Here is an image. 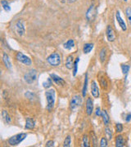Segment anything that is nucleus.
I'll return each mask as SVG.
<instances>
[{
    "mask_svg": "<svg viewBox=\"0 0 131 147\" xmlns=\"http://www.w3.org/2000/svg\"><path fill=\"white\" fill-rule=\"evenodd\" d=\"M123 1H125V2H127V0H123Z\"/></svg>",
    "mask_w": 131,
    "mask_h": 147,
    "instance_id": "nucleus-41",
    "label": "nucleus"
},
{
    "mask_svg": "<svg viewBox=\"0 0 131 147\" xmlns=\"http://www.w3.org/2000/svg\"><path fill=\"white\" fill-rule=\"evenodd\" d=\"M82 104V98L79 95H75L70 101V108L71 110H76Z\"/></svg>",
    "mask_w": 131,
    "mask_h": 147,
    "instance_id": "nucleus-6",
    "label": "nucleus"
},
{
    "mask_svg": "<svg viewBox=\"0 0 131 147\" xmlns=\"http://www.w3.org/2000/svg\"><path fill=\"white\" fill-rule=\"evenodd\" d=\"M53 146H54V142L52 141V140L48 141V142H47V143H46V146L47 147H52Z\"/></svg>",
    "mask_w": 131,
    "mask_h": 147,
    "instance_id": "nucleus-37",
    "label": "nucleus"
},
{
    "mask_svg": "<svg viewBox=\"0 0 131 147\" xmlns=\"http://www.w3.org/2000/svg\"><path fill=\"white\" fill-rule=\"evenodd\" d=\"M108 146V142L107 137H102L100 141V146L101 147H107Z\"/></svg>",
    "mask_w": 131,
    "mask_h": 147,
    "instance_id": "nucleus-33",
    "label": "nucleus"
},
{
    "mask_svg": "<svg viewBox=\"0 0 131 147\" xmlns=\"http://www.w3.org/2000/svg\"><path fill=\"white\" fill-rule=\"evenodd\" d=\"M37 78V71L35 69H31L29 72L25 74L24 75V80L28 84H32L35 83Z\"/></svg>",
    "mask_w": 131,
    "mask_h": 147,
    "instance_id": "nucleus-5",
    "label": "nucleus"
},
{
    "mask_svg": "<svg viewBox=\"0 0 131 147\" xmlns=\"http://www.w3.org/2000/svg\"><path fill=\"white\" fill-rule=\"evenodd\" d=\"M115 146L123 147L125 146V139L122 135H118L115 137Z\"/></svg>",
    "mask_w": 131,
    "mask_h": 147,
    "instance_id": "nucleus-19",
    "label": "nucleus"
},
{
    "mask_svg": "<svg viewBox=\"0 0 131 147\" xmlns=\"http://www.w3.org/2000/svg\"><path fill=\"white\" fill-rule=\"evenodd\" d=\"M102 121H103V123L104 125L107 126L110 123V116L108 115L107 111L106 110H102Z\"/></svg>",
    "mask_w": 131,
    "mask_h": 147,
    "instance_id": "nucleus-17",
    "label": "nucleus"
},
{
    "mask_svg": "<svg viewBox=\"0 0 131 147\" xmlns=\"http://www.w3.org/2000/svg\"><path fill=\"white\" fill-rule=\"evenodd\" d=\"M126 121L127 123H129V122H130L131 121V113H128L126 116Z\"/></svg>",
    "mask_w": 131,
    "mask_h": 147,
    "instance_id": "nucleus-38",
    "label": "nucleus"
},
{
    "mask_svg": "<svg viewBox=\"0 0 131 147\" xmlns=\"http://www.w3.org/2000/svg\"><path fill=\"white\" fill-rule=\"evenodd\" d=\"M16 60H17L19 62H21V63L24 64V65H31V59L29 57L26 56L25 54H23L22 53H21V52L16 53Z\"/></svg>",
    "mask_w": 131,
    "mask_h": 147,
    "instance_id": "nucleus-7",
    "label": "nucleus"
},
{
    "mask_svg": "<svg viewBox=\"0 0 131 147\" xmlns=\"http://www.w3.org/2000/svg\"><path fill=\"white\" fill-rule=\"evenodd\" d=\"M35 126V121L32 118H27L26 120V125H25V128L28 129V130H31Z\"/></svg>",
    "mask_w": 131,
    "mask_h": 147,
    "instance_id": "nucleus-15",
    "label": "nucleus"
},
{
    "mask_svg": "<svg viewBox=\"0 0 131 147\" xmlns=\"http://www.w3.org/2000/svg\"><path fill=\"white\" fill-rule=\"evenodd\" d=\"M94 48V43H85L83 47V52L84 54H89Z\"/></svg>",
    "mask_w": 131,
    "mask_h": 147,
    "instance_id": "nucleus-21",
    "label": "nucleus"
},
{
    "mask_svg": "<svg viewBox=\"0 0 131 147\" xmlns=\"http://www.w3.org/2000/svg\"><path fill=\"white\" fill-rule=\"evenodd\" d=\"M126 16L129 24L131 26V7H128L126 9Z\"/></svg>",
    "mask_w": 131,
    "mask_h": 147,
    "instance_id": "nucleus-26",
    "label": "nucleus"
},
{
    "mask_svg": "<svg viewBox=\"0 0 131 147\" xmlns=\"http://www.w3.org/2000/svg\"><path fill=\"white\" fill-rule=\"evenodd\" d=\"M97 15V8L94 6V4H92L87 10V12L85 14V17L89 21H94L95 17Z\"/></svg>",
    "mask_w": 131,
    "mask_h": 147,
    "instance_id": "nucleus-8",
    "label": "nucleus"
},
{
    "mask_svg": "<svg viewBox=\"0 0 131 147\" xmlns=\"http://www.w3.org/2000/svg\"><path fill=\"white\" fill-rule=\"evenodd\" d=\"M95 115H96V116H102V110H101V109H100V107L96 108V110H95Z\"/></svg>",
    "mask_w": 131,
    "mask_h": 147,
    "instance_id": "nucleus-36",
    "label": "nucleus"
},
{
    "mask_svg": "<svg viewBox=\"0 0 131 147\" xmlns=\"http://www.w3.org/2000/svg\"><path fill=\"white\" fill-rule=\"evenodd\" d=\"M93 140H94V142H93L94 146H97V137H96V136H95V134L94 132H93Z\"/></svg>",
    "mask_w": 131,
    "mask_h": 147,
    "instance_id": "nucleus-39",
    "label": "nucleus"
},
{
    "mask_svg": "<svg viewBox=\"0 0 131 147\" xmlns=\"http://www.w3.org/2000/svg\"><path fill=\"white\" fill-rule=\"evenodd\" d=\"M52 85V79H51V78H48L46 81H44V82L43 83V87L44 88H49Z\"/></svg>",
    "mask_w": 131,
    "mask_h": 147,
    "instance_id": "nucleus-28",
    "label": "nucleus"
},
{
    "mask_svg": "<svg viewBox=\"0 0 131 147\" xmlns=\"http://www.w3.org/2000/svg\"><path fill=\"white\" fill-rule=\"evenodd\" d=\"M2 118H3V120L4 121L5 123L10 124L11 122H12V119H11V116L9 115V114L7 110H2Z\"/></svg>",
    "mask_w": 131,
    "mask_h": 147,
    "instance_id": "nucleus-18",
    "label": "nucleus"
},
{
    "mask_svg": "<svg viewBox=\"0 0 131 147\" xmlns=\"http://www.w3.org/2000/svg\"><path fill=\"white\" fill-rule=\"evenodd\" d=\"M130 66L128 65H121V70L124 74H127L130 71Z\"/></svg>",
    "mask_w": 131,
    "mask_h": 147,
    "instance_id": "nucleus-32",
    "label": "nucleus"
},
{
    "mask_svg": "<svg viewBox=\"0 0 131 147\" xmlns=\"http://www.w3.org/2000/svg\"><path fill=\"white\" fill-rule=\"evenodd\" d=\"M63 47L67 50H71V49H72L75 47V41H74L73 39H69L68 41H67L63 44Z\"/></svg>",
    "mask_w": 131,
    "mask_h": 147,
    "instance_id": "nucleus-20",
    "label": "nucleus"
},
{
    "mask_svg": "<svg viewBox=\"0 0 131 147\" xmlns=\"http://www.w3.org/2000/svg\"><path fill=\"white\" fill-rule=\"evenodd\" d=\"M99 58L102 63H103L106 61V59H107V48H105V47L102 48V50L100 51L99 53Z\"/></svg>",
    "mask_w": 131,
    "mask_h": 147,
    "instance_id": "nucleus-22",
    "label": "nucleus"
},
{
    "mask_svg": "<svg viewBox=\"0 0 131 147\" xmlns=\"http://www.w3.org/2000/svg\"><path fill=\"white\" fill-rule=\"evenodd\" d=\"M99 80H100V84H101L102 88H104V89H107V81L106 78H105L104 76L100 77Z\"/></svg>",
    "mask_w": 131,
    "mask_h": 147,
    "instance_id": "nucleus-27",
    "label": "nucleus"
},
{
    "mask_svg": "<svg viewBox=\"0 0 131 147\" xmlns=\"http://www.w3.org/2000/svg\"><path fill=\"white\" fill-rule=\"evenodd\" d=\"M82 146H84V147L89 146V137H88L87 135H84V136H83V139H82Z\"/></svg>",
    "mask_w": 131,
    "mask_h": 147,
    "instance_id": "nucleus-29",
    "label": "nucleus"
},
{
    "mask_svg": "<svg viewBox=\"0 0 131 147\" xmlns=\"http://www.w3.org/2000/svg\"><path fill=\"white\" fill-rule=\"evenodd\" d=\"M27 137V134L26 133H24V132H22V133H19V134H16L15 136H13V137H10L9 139H8V144L12 146H17V145H19L21 142H22Z\"/></svg>",
    "mask_w": 131,
    "mask_h": 147,
    "instance_id": "nucleus-2",
    "label": "nucleus"
},
{
    "mask_svg": "<svg viewBox=\"0 0 131 147\" xmlns=\"http://www.w3.org/2000/svg\"><path fill=\"white\" fill-rule=\"evenodd\" d=\"M106 36H107V40L109 42H114L115 40V38H116L115 30H114V29L110 25H108L107 26V29H106Z\"/></svg>",
    "mask_w": 131,
    "mask_h": 147,
    "instance_id": "nucleus-9",
    "label": "nucleus"
},
{
    "mask_svg": "<svg viewBox=\"0 0 131 147\" xmlns=\"http://www.w3.org/2000/svg\"><path fill=\"white\" fill-rule=\"evenodd\" d=\"M94 112V101L91 97L87 98L86 100V113L89 116L92 115Z\"/></svg>",
    "mask_w": 131,
    "mask_h": 147,
    "instance_id": "nucleus-12",
    "label": "nucleus"
},
{
    "mask_svg": "<svg viewBox=\"0 0 131 147\" xmlns=\"http://www.w3.org/2000/svg\"><path fill=\"white\" fill-rule=\"evenodd\" d=\"M74 63H75L74 57L72 55H70L67 57V60H66V67L68 69H72L74 66Z\"/></svg>",
    "mask_w": 131,
    "mask_h": 147,
    "instance_id": "nucleus-16",
    "label": "nucleus"
},
{
    "mask_svg": "<svg viewBox=\"0 0 131 147\" xmlns=\"http://www.w3.org/2000/svg\"><path fill=\"white\" fill-rule=\"evenodd\" d=\"M3 62L5 67L7 69H12V62H11L10 57L6 53H3Z\"/></svg>",
    "mask_w": 131,
    "mask_h": 147,
    "instance_id": "nucleus-14",
    "label": "nucleus"
},
{
    "mask_svg": "<svg viewBox=\"0 0 131 147\" xmlns=\"http://www.w3.org/2000/svg\"><path fill=\"white\" fill-rule=\"evenodd\" d=\"M45 96H46V100H47V110L51 111L54 107L55 105V100H56V92L55 90L48 89L45 92Z\"/></svg>",
    "mask_w": 131,
    "mask_h": 147,
    "instance_id": "nucleus-1",
    "label": "nucleus"
},
{
    "mask_svg": "<svg viewBox=\"0 0 131 147\" xmlns=\"http://www.w3.org/2000/svg\"><path fill=\"white\" fill-rule=\"evenodd\" d=\"M1 5L6 11H11V7L9 5V3L7 0H2L1 1Z\"/></svg>",
    "mask_w": 131,
    "mask_h": 147,
    "instance_id": "nucleus-25",
    "label": "nucleus"
},
{
    "mask_svg": "<svg viewBox=\"0 0 131 147\" xmlns=\"http://www.w3.org/2000/svg\"><path fill=\"white\" fill-rule=\"evenodd\" d=\"M68 2H70V3H72V2H75V0H67Z\"/></svg>",
    "mask_w": 131,
    "mask_h": 147,
    "instance_id": "nucleus-40",
    "label": "nucleus"
},
{
    "mask_svg": "<svg viewBox=\"0 0 131 147\" xmlns=\"http://www.w3.org/2000/svg\"><path fill=\"white\" fill-rule=\"evenodd\" d=\"M71 144V136H67L66 137L64 143H63V146L64 147H70Z\"/></svg>",
    "mask_w": 131,
    "mask_h": 147,
    "instance_id": "nucleus-31",
    "label": "nucleus"
},
{
    "mask_svg": "<svg viewBox=\"0 0 131 147\" xmlns=\"http://www.w3.org/2000/svg\"><path fill=\"white\" fill-rule=\"evenodd\" d=\"M91 94L94 98H98L100 96L99 88L95 81H93L91 84Z\"/></svg>",
    "mask_w": 131,
    "mask_h": 147,
    "instance_id": "nucleus-11",
    "label": "nucleus"
},
{
    "mask_svg": "<svg viewBox=\"0 0 131 147\" xmlns=\"http://www.w3.org/2000/svg\"><path fill=\"white\" fill-rule=\"evenodd\" d=\"M79 61V58L77 57L75 61V63H74L73 66V76H75L76 74H77V70H78V63Z\"/></svg>",
    "mask_w": 131,
    "mask_h": 147,
    "instance_id": "nucleus-30",
    "label": "nucleus"
},
{
    "mask_svg": "<svg viewBox=\"0 0 131 147\" xmlns=\"http://www.w3.org/2000/svg\"><path fill=\"white\" fill-rule=\"evenodd\" d=\"M88 74H86L85 75V79H84V86H83V88H82V96L83 97H84L86 96V93H87V87H88Z\"/></svg>",
    "mask_w": 131,
    "mask_h": 147,
    "instance_id": "nucleus-23",
    "label": "nucleus"
},
{
    "mask_svg": "<svg viewBox=\"0 0 131 147\" xmlns=\"http://www.w3.org/2000/svg\"><path fill=\"white\" fill-rule=\"evenodd\" d=\"M47 62L51 66L57 67L61 64V56L58 53H52L47 57Z\"/></svg>",
    "mask_w": 131,
    "mask_h": 147,
    "instance_id": "nucleus-3",
    "label": "nucleus"
},
{
    "mask_svg": "<svg viewBox=\"0 0 131 147\" xmlns=\"http://www.w3.org/2000/svg\"><path fill=\"white\" fill-rule=\"evenodd\" d=\"M122 131H123V125L121 123H116L115 124V131L120 133V132H122Z\"/></svg>",
    "mask_w": 131,
    "mask_h": 147,
    "instance_id": "nucleus-34",
    "label": "nucleus"
},
{
    "mask_svg": "<svg viewBox=\"0 0 131 147\" xmlns=\"http://www.w3.org/2000/svg\"><path fill=\"white\" fill-rule=\"evenodd\" d=\"M105 135H106V137L107 138V140L111 141L112 139V130L110 127H105Z\"/></svg>",
    "mask_w": 131,
    "mask_h": 147,
    "instance_id": "nucleus-24",
    "label": "nucleus"
},
{
    "mask_svg": "<svg viewBox=\"0 0 131 147\" xmlns=\"http://www.w3.org/2000/svg\"><path fill=\"white\" fill-rule=\"evenodd\" d=\"M50 78H51V79H52V81L57 84V85H58V86H64V85L66 84L65 80H64L62 78H61L60 76L55 74H50Z\"/></svg>",
    "mask_w": 131,
    "mask_h": 147,
    "instance_id": "nucleus-13",
    "label": "nucleus"
},
{
    "mask_svg": "<svg viewBox=\"0 0 131 147\" xmlns=\"http://www.w3.org/2000/svg\"><path fill=\"white\" fill-rule=\"evenodd\" d=\"M14 30L19 36H23L25 32H26V28H25V21L22 19H19L16 21L14 25Z\"/></svg>",
    "mask_w": 131,
    "mask_h": 147,
    "instance_id": "nucleus-4",
    "label": "nucleus"
},
{
    "mask_svg": "<svg viewBox=\"0 0 131 147\" xmlns=\"http://www.w3.org/2000/svg\"><path fill=\"white\" fill-rule=\"evenodd\" d=\"M25 96H26V98H28V99H30V100H33V98H34V96H35V95L32 93L31 92H30V91H28V92H26V93H25Z\"/></svg>",
    "mask_w": 131,
    "mask_h": 147,
    "instance_id": "nucleus-35",
    "label": "nucleus"
},
{
    "mask_svg": "<svg viewBox=\"0 0 131 147\" xmlns=\"http://www.w3.org/2000/svg\"><path fill=\"white\" fill-rule=\"evenodd\" d=\"M115 18H116V21L118 22V24H119V26L121 28V30H123V31H126L127 30V26H126V24L125 21L122 19V17L121 16V12L119 11H116V13H115Z\"/></svg>",
    "mask_w": 131,
    "mask_h": 147,
    "instance_id": "nucleus-10",
    "label": "nucleus"
}]
</instances>
